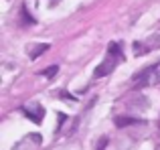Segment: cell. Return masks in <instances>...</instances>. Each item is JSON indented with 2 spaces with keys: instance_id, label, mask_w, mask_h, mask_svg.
Masks as SVG:
<instances>
[{
  "instance_id": "obj_9",
  "label": "cell",
  "mask_w": 160,
  "mask_h": 150,
  "mask_svg": "<svg viewBox=\"0 0 160 150\" xmlns=\"http://www.w3.org/2000/svg\"><path fill=\"white\" fill-rule=\"evenodd\" d=\"M106 146H108V138H106V136H103V138L99 140V144H98V146H95V150H106Z\"/></svg>"
},
{
  "instance_id": "obj_6",
  "label": "cell",
  "mask_w": 160,
  "mask_h": 150,
  "mask_svg": "<svg viewBox=\"0 0 160 150\" xmlns=\"http://www.w3.org/2000/svg\"><path fill=\"white\" fill-rule=\"evenodd\" d=\"M59 71V65H51L49 69H45V71H41V75H45V77H55Z\"/></svg>"
},
{
  "instance_id": "obj_3",
  "label": "cell",
  "mask_w": 160,
  "mask_h": 150,
  "mask_svg": "<svg viewBox=\"0 0 160 150\" xmlns=\"http://www.w3.org/2000/svg\"><path fill=\"white\" fill-rule=\"evenodd\" d=\"M22 112L27 114V118H28V120H32L35 124H41V122H43L45 110L39 106V103H35V112H32V110H28V108H22Z\"/></svg>"
},
{
  "instance_id": "obj_1",
  "label": "cell",
  "mask_w": 160,
  "mask_h": 150,
  "mask_svg": "<svg viewBox=\"0 0 160 150\" xmlns=\"http://www.w3.org/2000/svg\"><path fill=\"white\" fill-rule=\"evenodd\" d=\"M122 61H124V55H122V51H120V45L118 43H109L108 45V57L95 67L93 75L95 77H106V75L112 73L113 69H116V65L122 63Z\"/></svg>"
},
{
  "instance_id": "obj_5",
  "label": "cell",
  "mask_w": 160,
  "mask_h": 150,
  "mask_svg": "<svg viewBox=\"0 0 160 150\" xmlns=\"http://www.w3.org/2000/svg\"><path fill=\"white\" fill-rule=\"evenodd\" d=\"M45 51H49V43H41V45H35V47H28V57H31V59H37V57H41Z\"/></svg>"
},
{
  "instance_id": "obj_2",
  "label": "cell",
  "mask_w": 160,
  "mask_h": 150,
  "mask_svg": "<svg viewBox=\"0 0 160 150\" xmlns=\"http://www.w3.org/2000/svg\"><path fill=\"white\" fill-rule=\"evenodd\" d=\"M152 79H154V65L144 71L134 75V87H144V85H152Z\"/></svg>"
},
{
  "instance_id": "obj_4",
  "label": "cell",
  "mask_w": 160,
  "mask_h": 150,
  "mask_svg": "<svg viewBox=\"0 0 160 150\" xmlns=\"http://www.w3.org/2000/svg\"><path fill=\"white\" fill-rule=\"evenodd\" d=\"M138 122H140V120L130 118V116H116V120H113L116 128H126V126H132V124H138Z\"/></svg>"
},
{
  "instance_id": "obj_8",
  "label": "cell",
  "mask_w": 160,
  "mask_h": 150,
  "mask_svg": "<svg viewBox=\"0 0 160 150\" xmlns=\"http://www.w3.org/2000/svg\"><path fill=\"white\" fill-rule=\"evenodd\" d=\"M134 49H136V55H138V57H140V55H144V53H148V47L144 49L140 43H134Z\"/></svg>"
},
{
  "instance_id": "obj_7",
  "label": "cell",
  "mask_w": 160,
  "mask_h": 150,
  "mask_svg": "<svg viewBox=\"0 0 160 150\" xmlns=\"http://www.w3.org/2000/svg\"><path fill=\"white\" fill-rule=\"evenodd\" d=\"M20 14H22V22L24 24H32V22H35V18H32V16H28V12H27V8H20Z\"/></svg>"
}]
</instances>
